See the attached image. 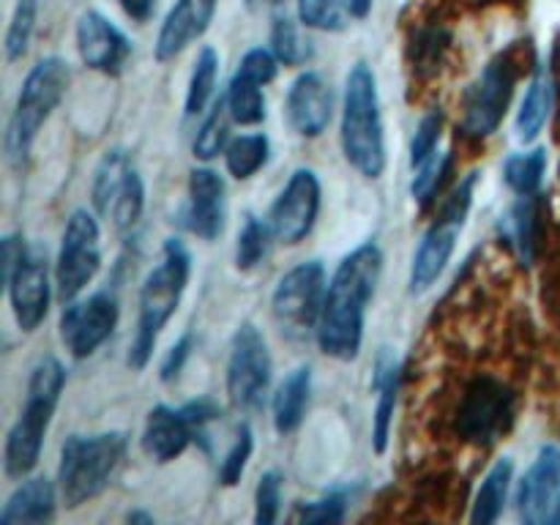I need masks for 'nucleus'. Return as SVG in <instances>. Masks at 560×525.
I'll use <instances>...</instances> for the list:
<instances>
[{
	"mask_svg": "<svg viewBox=\"0 0 560 525\" xmlns=\"http://www.w3.org/2000/svg\"><path fill=\"white\" fill-rule=\"evenodd\" d=\"M383 273V252L375 241H366L350 252L334 279L328 282L326 304L317 323V342L326 355L337 361H353L364 342L366 304L375 295Z\"/></svg>",
	"mask_w": 560,
	"mask_h": 525,
	"instance_id": "nucleus-1",
	"label": "nucleus"
},
{
	"mask_svg": "<svg viewBox=\"0 0 560 525\" xmlns=\"http://www.w3.org/2000/svg\"><path fill=\"white\" fill-rule=\"evenodd\" d=\"M66 386V370L55 355H44L36 361L27 381L25 405H22L20 419L9 430L5 438L3 465L11 479H22L31 474L42 457L44 435L49 430L55 408L60 402V392Z\"/></svg>",
	"mask_w": 560,
	"mask_h": 525,
	"instance_id": "nucleus-2",
	"label": "nucleus"
},
{
	"mask_svg": "<svg viewBox=\"0 0 560 525\" xmlns=\"http://www.w3.org/2000/svg\"><path fill=\"white\" fill-rule=\"evenodd\" d=\"M191 257L184 241L167 238L162 252V262L145 277L140 288V317H137L135 342L129 348L131 370H145L153 355L159 331L167 326L173 312L178 310L184 290L189 284Z\"/></svg>",
	"mask_w": 560,
	"mask_h": 525,
	"instance_id": "nucleus-3",
	"label": "nucleus"
},
{
	"mask_svg": "<svg viewBox=\"0 0 560 525\" xmlns=\"http://www.w3.org/2000/svg\"><path fill=\"white\" fill-rule=\"evenodd\" d=\"M342 151L350 167L359 170L364 178H381L386 170V137H383L377 80L366 63H355L345 85Z\"/></svg>",
	"mask_w": 560,
	"mask_h": 525,
	"instance_id": "nucleus-4",
	"label": "nucleus"
},
{
	"mask_svg": "<svg viewBox=\"0 0 560 525\" xmlns=\"http://www.w3.org/2000/svg\"><path fill=\"white\" fill-rule=\"evenodd\" d=\"M69 82V63L55 58V55L42 58L31 71H27L3 137L5 159H9L11 167H22V164L27 162L38 129L47 124L52 109L63 102Z\"/></svg>",
	"mask_w": 560,
	"mask_h": 525,
	"instance_id": "nucleus-5",
	"label": "nucleus"
},
{
	"mask_svg": "<svg viewBox=\"0 0 560 525\" xmlns=\"http://www.w3.org/2000/svg\"><path fill=\"white\" fill-rule=\"evenodd\" d=\"M126 432H98V435H71L60 448L58 487L69 509L93 501L109 487L126 457Z\"/></svg>",
	"mask_w": 560,
	"mask_h": 525,
	"instance_id": "nucleus-6",
	"label": "nucleus"
},
{
	"mask_svg": "<svg viewBox=\"0 0 560 525\" xmlns=\"http://www.w3.org/2000/svg\"><path fill=\"white\" fill-rule=\"evenodd\" d=\"M476 180H479V173H468V178L459 180L452 197L443 202L441 217L432 222V228L421 238L419 249L413 255V266H410V290L413 293L430 290L438 282V277L446 271L454 246H457V235L463 230L465 217H468L470 202H474Z\"/></svg>",
	"mask_w": 560,
	"mask_h": 525,
	"instance_id": "nucleus-7",
	"label": "nucleus"
},
{
	"mask_svg": "<svg viewBox=\"0 0 560 525\" xmlns=\"http://www.w3.org/2000/svg\"><path fill=\"white\" fill-rule=\"evenodd\" d=\"M326 268L320 260H306L290 268L279 279L273 290L271 310L282 331L290 337H306L310 331L317 334L323 304H326Z\"/></svg>",
	"mask_w": 560,
	"mask_h": 525,
	"instance_id": "nucleus-8",
	"label": "nucleus"
},
{
	"mask_svg": "<svg viewBox=\"0 0 560 525\" xmlns=\"http://www.w3.org/2000/svg\"><path fill=\"white\" fill-rule=\"evenodd\" d=\"M517 394L492 375L476 377L465 392L457 413V432L474 446H490L514 421Z\"/></svg>",
	"mask_w": 560,
	"mask_h": 525,
	"instance_id": "nucleus-9",
	"label": "nucleus"
},
{
	"mask_svg": "<svg viewBox=\"0 0 560 525\" xmlns=\"http://www.w3.org/2000/svg\"><path fill=\"white\" fill-rule=\"evenodd\" d=\"M93 206L102 217L113 219L115 230H129L140 222L145 208V184L120 148L107 151L98 162L93 175Z\"/></svg>",
	"mask_w": 560,
	"mask_h": 525,
	"instance_id": "nucleus-10",
	"label": "nucleus"
},
{
	"mask_svg": "<svg viewBox=\"0 0 560 525\" xmlns=\"http://www.w3.org/2000/svg\"><path fill=\"white\" fill-rule=\"evenodd\" d=\"M98 222L85 208H77L69 217L60 241L58 266H55V282L63 304L74 301L85 290V284L102 268V249H98Z\"/></svg>",
	"mask_w": 560,
	"mask_h": 525,
	"instance_id": "nucleus-11",
	"label": "nucleus"
},
{
	"mask_svg": "<svg viewBox=\"0 0 560 525\" xmlns=\"http://www.w3.org/2000/svg\"><path fill=\"white\" fill-rule=\"evenodd\" d=\"M271 383V355L266 337L255 323H241L230 345L228 394L230 402L241 410H257L266 399Z\"/></svg>",
	"mask_w": 560,
	"mask_h": 525,
	"instance_id": "nucleus-12",
	"label": "nucleus"
},
{
	"mask_svg": "<svg viewBox=\"0 0 560 525\" xmlns=\"http://www.w3.org/2000/svg\"><path fill=\"white\" fill-rule=\"evenodd\" d=\"M118 326V299L107 290H98L88 301H69L60 315V339L74 359L96 353Z\"/></svg>",
	"mask_w": 560,
	"mask_h": 525,
	"instance_id": "nucleus-13",
	"label": "nucleus"
},
{
	"mask_svg": "<svg viewBox=\"0 0 560 525\" xmlns=\"http://www.w3.org/2000/svg\"><path fill=\"white\" fill-rule=\"evenodd\" d=\"M514 66L509 58H498L481 71L479 80L465 93L463 129L470 137H487L501 126L514 91Z\"/></svg>",
	"mask_w": 560,
	"mask_h": 525,
	"instance_id": "nucleus-14",
	"label": "nucleus"
},
{
	"mask_svg": "<svg viewBox=\"0 0 560 525\" xmlns=\"http://www.w3.org/2000/svg\"><path fill=\"white\" fill-rule=\"evenodd\" d=\"M317 211H320V180H317L315 170L299 167L273 200L268 224L279 241L299 244L315 228Z\"/></svg>",
	"mask_w": 560,
	"mask_h": 525,
	"instance_id": "nucleus-15",
	"label": "nucleus"
},
{
	"mask_svg": "<svg viewBox=\"0 0 560 525\" xmlns=\"http://www.w3.org/2000/svg\"><path fill=\"white\" fill-rule=\"evenodd\" d=\"M517 512L528 525H560V446L547 443L523 476Z\"/></svg>",
	"mask_w": 560,
	"mask_h": 525,
	"instance_id": "nucleus-16",
	"label": "nucleus"
},
{
	"mask_svg": "<svg viewBox=\"0 0 560 525\" xmlns=\"http://www.w3.org/2000/svg\"><path fill=\"white\" fill-rule=\"evenodd\" d=\"M11 299V310H14V320L22 331H36L44 323L49 310V271H47V255L42 249H27L20 266L5 282Z\"/></svg>",
	"mask_w": 560,
	"mask_h": 525,
	"instance_id": "nucleus-17",
	"label": "nucleus"
},
{
	"mask_svg": "<svg viewBox=\"0 0 560 525\" xmlns=\"http://www.w3.org/2000/svg\"><path fill=\"white\" fill-rule=\"evenodd\" d=\"M77 49L88 69L98 74H120L131 55V42L98 11H85L77 22Z\"/></svg>",
	"mask_w": 560,
	"mask_h": 525,
	"instance_id": "nucleus-18",
	"label": "nucleus"
},
{
	"mask_svg": "<svg viewBox=\"0 0 560 525\" xmlns=\"http://www.w3.org/2000/svg\"><path fill=\"white\" fill-rule=\"evenodd\" d=\"M180 224L202 241H213L224 228V180L211 167L189 173V202L180 211Z\"/></svg>",
	"mask_w": 560,
	"mask_h": 525,
	"instance_id": "nucleus-19",
	"label": "nucleus"
},
{
	"mask_svg": "<svg viewBox=\"0 0 560 525\" xmlns=\"http://www.w3.org/2000/svg\"><path fill=\"white\" fill-rule=\"evenodd\" d=\"M331 88L317 71H304V74L295 77L288 91L284 113H288L290 126L301 137H320L331 124Z\"/></svg>",
	"mask_w": 560,
	"mask_h": 525,
	"instance_id": "nucleus-20",
	"label": "nucleus"
},
{
	"mask_svg": "<svg viewBox=\"0 0 560 525\" xmlns=\"http://www.w3.org/2000/svg\"><path fill=\"white\" fill-rule=\"evenodd\" d=\"M217 3L219 0H178L164 16L162 31H159L156 60L167 63L175 55L184 52L195 38H200L217 14Z\"/></svg>",
	"mask_w": 560,
	"mask_h": 525,
	"instance_id": "nucleus-21",
	"label": "nucleus"
},
{
	"mask_svg": "<svg viewBox=\"0 0 560 525\" xmlns=\"http://www.w3.org/2000/svg\"><path fill=\"white\" fill-rule=\"evenodd\" d=\"M191 441H197V432L191 421L186 419L184 408H170V405H156L145 419V432H142V448L156 463H173L186 452Z\"/></svg>",
	"mask_w": 560,
	"mask_h": 525,
	"instance_id": "nucleus-22",
	"label": "nucleus"
},
{
	"mask_svg": "<svg viewBox=\"0 0 560 525\" xmlns=\"http://www.w3.org/2000/svg\"><path fill=\"white\" fill-rule=\"evenodd\" d=\"M399 381H402V372H399L397 355H394L388 348H383L381 355H377L375 377H372V388L377 392L375 419H372V446H375L377 454L386 452L388 438H392Z\"/></svg>",
	"mask_w": 560,
	"mask_h": 525,
	"instance_id": "nucleus-23",
	"label": "nucleus"
},
{
	"mask_svg": "<svg viewBox=\"0 0 560 525\" xmlns=\"http://www.w3.org/2000/svg\"><path fill=\"white\" fill-rule=\"evenodd\" d=\"M55 517V487L47 476L25 479L0 512V525H42Z\"/></svg>",
	"mask_w": 560,
	"mask_h": 525,
	"instance_id": "nucleus-24",
	"label": "nucleus"
},
{
	"mask_svg": "<svg viewBox=\"0 0 560 525\" xmlns=\"http://www.w3.org/2000/svg\"><path fill=\"white\" fill-rule=\"evenodd\" d=\"M312 394V370L310 366H295L273 394V427L279 435H290L301 427L310 405Z\"/></svg>",
	"mask_w": 560,
	"mask_h": 525,
	"instance_id": "nucleus-25",
	"label": "nucleus"
},
{
	"mask_svg": "<svg viewBox=\"0 0 560 525\" xmlns=\"http://www.w3.org/2000/svg\"><path fill=\"white\" fill-rule=\"evenodd\" d=\"M512 457H501L490 470H487L485 481H481L479 492H476L474 512H470V523L476 525H492L501 517L503 506H506L509 485H512Z\"/></svg>",
	"mask_w": 560,
	"mask_h": 525,
	"instance_id": "nucleus-26",
	"label": "nucleus"
},
{
	"mask_svg": "<svg viewBox=\"0 0 560 525\" xmlns=\"http://www.w3.org/2000/svg\"><path fill=\"white\" fill-rule=\"evenodd\" d=\"M552 109V80L547 77V71H536V77L530 80L528 93H525L523 104H520L517 113V137L523 142H534L539 137V131L545 129L547 118H550Z\"/></svg>",
	"mask_w": 560,
	"mask_h": 525,
	"instance_id": "nucleus-27",
	"label": "nucleus"
},
{
	"mask_svg": "<svg viewBox=\"0 0 560 525\" xmlns=\"http://www.w3.org/2000/svg\"><path fill=\"white\" fill-rule=\"evenodd\" d=\"M228 107L235 124L255 126L266 118V96H262V85L252 80L244 71H235L228 88Z\"/></svg>",
	"mask_w": 560,
	"mask_h": 525,
	"instance_id": "nucleus-28",
	"label": "nucleus"
},
{
	"mask_svg": "<svg viewBox=\"0 0 560 525\" xmlns=\"http://www.w3.org/2000/svg\"><path fill=\"white\" fill-rule=\"evenodd\" d=\"M509 238H512L520 260L525 266H530L536 257V241H539V208H536V195L520 197L517 206L509 211Z\"/></svg>",
	"mask_w": 560,
	"mask_h": 525,
	"instance_id": "nucleus-29",
	"label": "nucleus"
},
{
	"mask_svg": "<svg viewBox=\"0 0 560 525\" xmlns=\"http://www.w3.org/2000/svg\"><path fill=\"white\" fill-rule=\"evenodd\" d=\"M268 153H271V142L266 135H241L228 142L224 162H228L230 175L244 180L252 178L268 162Z\"/></svg>",
	"mask_w": 560,
	"mask_h": 525,
	"instance_id": "nucleus-30",
	"label": "nucleus"
},
{
	"mask_svg": "<svg viewBox=\"0 0 560 525\" xmlns=\"http://www.w3.org/2000/svg\"><path fill=\"white\" fill-rule=\"evenodd\" d=\"M547 170V151L545 148H536L528 153H514L503 164V178H506L509 189L517 191L520 197L536 195L541 186Z\"/></svg>",
	"mask_w": 560,
	"mask_h": 525,
	"instance_id": "nucleus-31",
	"label": "nucleus"
},
{
	"mask_svg": "<svg viewBox=\"0 0 560 525\" xmlns=\"http://www.w3.org/2000/svg\"><path fill=\"white\" fill-rule=\"evenodd\" d=\"M217 74H219V55L213 47H202L200 55L195 60V69H191L189 91H186V115H200L208 107L213 96V88H217Z\"/></svg>",
	"mask_w": 560,
	"mask_h": 525,
	"instance_id": "nucleus-32",
	"label": "nucleus"
},
{
	"mask_svg": "<svg viewBox=\"0 0 560 525\" xmlns=\"http://www.w3.org/2000/svg\"><path fill=\"white\" fill-rule=\"evenodd\" d=\"M230 120H233V115H230L228 96L222 93V96L213 102L211 113L206 115V120H202L200 131H197V137H195V156L197 159L208 162V159L219 156V151H224V145H228Z\"/></svg>",
	"mask_w": 560,
	"mask_h": 525,
	"instance_id": "nucleus-33",
	"label": "nucleus"
},
{
	"mask_svg": "<svg viewBox=\"0 0 560 525\" xmlns=\"http://www.w3.org/2000/svg\"><path fill=\"white\" fill-rule=\"evenodd\" d=\"M271 49L282 63L288 66H301L312 58V47L310 42H304L295 27V22L290 20L288 14H273V25H271Z\"/></svg>",
	"mask_w": 560,
	"mask_h": 525,
	"instance_id": "nucleus-34",
	"label": "nucleus"
},
{
	"mask_svg": "<svg viewBox=\"0 0 560 525\" xmlns=\"http://www.w3.org/2000/svg\"><path fill=\"white\" fill-rule=\"evenodd\" d=\"M38 16V0H16V9L11 14L9 31H5V60L14 63L27 52L31 44L33 27H36Z\"/></svg>",
	"mask_w": 560,
	"mask_h": 525,
	"instance_id": "nucleus-35",
	"label": "nucleus"
},
{
	"mask_svg": "<svg viewBox=\"0 0 560 525\" xmlns=\"http://www.w3.org/2000/svg\"><path fill=\"white\" fill-rule=\"evenodd\" d=\"M348 14L350 0H299V20L315 31H342Z\"/></svg>",
	"mask_w": 560,
	"mask_h": 525,
	"instance_id": "nucleus-36",
	"label": "nucleus"
},
{
	"mask_svg": "<svg viewBox=\"0 0 560 525\" xmlns=\"http://www.w3.org/2000/svg\"><path fill=\"white\" fill-rule=\"evenodd\" d=\"M271 224H262L257 217H246L244 228L238 233V246H235V262L241 271H249L266 257L268 238H271Z\"/></svg>",
	"mask_w": 560,
	"mask_h": 525,
	"instance_id": "nucleus-37",
	"label": "nucleus"
},
{
	"mask_svg": "<svg viewBox=\"0 0 560 525\" xmlns=\"http://www.w3.org/2000/svg\"><path fill=\"white\" fill-rule=\"evenodd\" d=\"M252 448H255V435H252V427L249 424H241L238 432H235V441L230 446V452L224 454L222 459V468H219V481L224 487H235L244 476L246 463L252 457Z\"/></svg>",
	"mask_w": 560,
	"mask_h": 525,
	"instance_id": "nucleus-38",
	"label": "nucleus"
},
{
	"mask_svg": "<svg viewBox=\"0 0 560 525\" xmlns=\"http://www.w3.org/2000/svg\"><path fill=\"white\" fill-rule=\"evenodd\" d=\"M441 129H443L441 107L432 109V113H427L424 118H421L419 129H416V135H413V142H410V164H413V167L424 164L427 159L438 151Z\"/></svg>",
	"mask_w": 560,
	"mask_h": 525,
	"instance_id": "nucleus-39",
	"label": "nucleus"
},
{
	"mask_svg": "<svg viewBox=\"0 0 560 525\" xmlns=\"http://www.w3.org/2000/svg\"><path fill=\"white\" fill-rule=\"evenodd\" d=\"M279 503H282V476L277 470H266L257 481V492H255V520L260 525H271L277 523L279 517Z\"/></svg>",
	"mask_w": 560,
	"mask_h": 525,
	"instance_id": "nucleus-40",
	"label": "nucleus"
},
{
	"mask_svg": "<svg viewBox=\"0 0 560 525\" xmlns=\"http://www.w3.org/2000/svg\"><path fill=\"white\" fill-rule=\"evenodd\" d=\"M448 162H452V159H448V153H438L435 151L430 159H427L424 164H419V167H416L413 186H410V189H413L416 200L427 202L432 195H435V189L441 186L443 175H446Z\"/></svg>",
	"mask_w": 560,
	"mask_h": 525,
	"instance_id": "nucleus-41",
	"label": "nucleus"
},
{
	"mask_svg": "<svg viewBox=\"0 0 560 525\" xmlns=\"http://www.w3.org/2000/svg\"><path fill=\"white\" fill-rule=\"evenodd\" d=\"M348 512V495L345 492H328L320 501L304 503L299 509L301 523H342Z\"/></svg>",
	"mask_w": 560,
	"mask_h": 525,
	"instance_id": "nucleus-42",
	"label": "nucleus"
},
{
	"mask_svg": "<svg viewBox=\"0 0 560 525\" xmlns=\"http://www.w3.org/2000/svg\"><path fill=\"white\" fill-rule=\"evenodd\" d=\"M277 69H279V58L273 55V49H262V47L249 49V52L241 58V66H238V71L249 74L252 80H257L260 85H268V82L277 77Z\"/></svg>",
	"mask_w": 560,
	"mask_h": 525,
	"instance_id": "nucleus-43",
	"label": "nucleus"
},
{
	"mask_svg": "<svg viewBox=\"0 0 560 525\" xmlns=\"http://www.w3.org/2000/svg\"><path fill=\"white\" fill-rule=\"evenodd\" d=\"M184 413H186V419L191 421V427H195L197 441L206 443V424L217 421L219 416H222V408H219L211 397H200V399H191V402H186Z\"/></svg>",
	"mask_w": 560,
	"mask_h": 525,
	"instance_id": "nucleus-44",
	"label": "nucleus"
},
{
	"mask_svg": "<svg viewBox=\"0 0 560 525\" xmlns=\"http://www.w3.org/2000/svg\"><path fill=\"white\" fill-rule=\"evenodd\" d=\"M191 345H195V337L191 334H184V337L178 339V342L170 348V353L164 355L162 361V381L170 383L173 377L180 375V370H184V364L189 361L191 355Z\"/></svg>",
	"mask_w": 560,
	"mask_h": 525,
	"instance_id": "nucleus-45",
	"label": "nucleus"
},
{
	"mask_svg": "<svg viewBox=\"0 0 560 525\" xmlns=\"http://www.w3.org/2000/svg\"><path fill=\"white\" fill-rule=\"evenodd\" d=\"M120 9L135 22H148L156 11V0H120Z\"/></svg>",
	"mask_w": 560,
	"mask_h": 525,
	"instance_id": "nucleus-46",
	"label": "nucleus"
},
{
	"mask_svg": "<svg viewBox=\"0 0 560 525\" xmlns=\"http://www.w3.org/2000/svg\"><path fill=\"white\" fill-rule=\"evenodd\" d=\"M372 3H375V0H350V14H353L355 20H364L372 11Z\"/></svg>",
	"mask_w": 560,
	"mask_h": 525,
	"instance_id": "nucleus-47",
	"label": "nucleus"
},
{
	"mask_svg": "<svg viewBox=\"0 0 560 525\" xmlns=\"http://www.w3.org/2000/svg\"><path fill=\"white\" fill-rule=\"evenodd\" d=\"M129 523H145V525H151L153 523V517L151 514H145V512H129Z\"/></svg>",
	"mask_w": 560,
	"mask_h": 525,
	"instance_id": "nucleus-48",
	"label": "nucleus"
},
{
	"mask_svg": "<svg viewBox=\"0 0 560 525\" xmlns=\"http://www.w3.org/2000/svg\"><path fill=\"white\" fill-rule=\"evenodd\" d=\"M246 3H255V0H246Z\"/></svg>",
	"mask_w": 560,
	"mask_h": 525,
	"instance_id": "nucleus-49",
	"label": "nucleus"
}]
</instances>
